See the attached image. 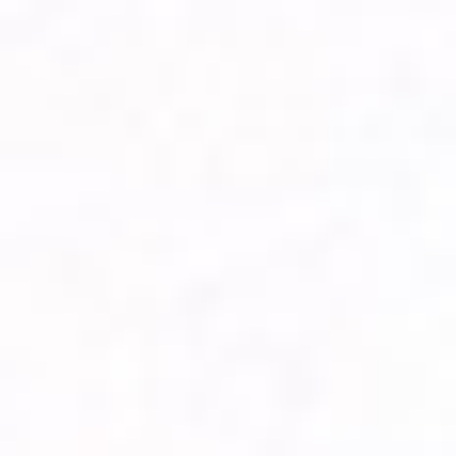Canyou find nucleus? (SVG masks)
I'll use <instances>...</instances> for the list:
<instances>
[]
</instances>
